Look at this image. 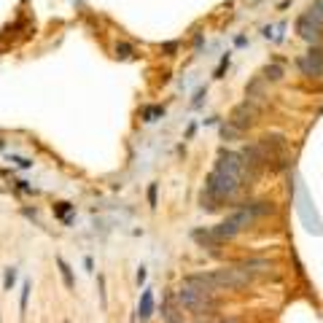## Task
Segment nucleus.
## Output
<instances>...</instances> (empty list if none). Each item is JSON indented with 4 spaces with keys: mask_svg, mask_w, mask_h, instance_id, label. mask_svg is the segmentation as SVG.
I'll list each match as a JSON object with an SVG mask.
<instances>
[{
    "mask_svg": "<svg viewBox=\"0 0 323 323\" xmlns=\"http://www.w3.org/2000/svg\"><path fill=\"white\" fill-rule=\"evenodd\" d=\"M175 296H178V305L183 310H189V313H194V315H213L215 313V296L197 291L189 283H181V288L175 291Z\"/></svg>",
    "mask_w": 323,
    "mask_h": 323,
    "instance_id": "nucleus-1",
    "label": "nucleus"
},
{
    "mask_svg": "<svg viewBox=\"0 0 323 323\" xmlns=\"http://www.w3.org/2000/svg\"><path fill=\"white\" fill-rule=\"evenodd\" d=\"M240 186H242V181L223 175V173H218V170H213V173L208 175V181H205V191H210V194H213L218 202L232 200L237 191H240Z\"/></svg>",
    "mask_w": 323,
    "mask_h": 323,
    "instance_id": "nucleus-2",
    "label": "nucleus"
},
{
    "mask_svg": "<svg viewBox=\"0 0 323 323\" xmlns=\"http://www.w3.org/2000/svg\"><path fill=\"white\" fill-rule=\"evenodd\" d=\"M210 278H213L215 288H229V291H237V288H245L250 280H253V275H248L242 267H223V269H215V272H210Z\"/></svg>",
    "mask_w": 323,
    "mask_h": 323,
    "instance_id": "nucleus-3",
    "label": "nucleus"
},
{
    "mask_svg": "<svg viewBox=\"0 0 323 323\" xmlns=\"http://www.w3.org/2000/svg\"><path fill=\"white\" fill-rule=\"evenodd\" d=\"M296 32H299L305 41H310V43L321 41V38H323V16L315 14V11L310 8L307 14H302L299 19H296Z\"/></svg>",
    "mask_w": 323,
    "mask_h": 323,
    "instance_id": "nucleus-4",
    "label": "nucleus"
},
{
    "mask_svg": "<svg viewBox=\"0 0 323 323\" xmlns=\"http://www.w3.org/2000/svg\"><path fill=\"white\" fill-rule=\"evenodd\" d=\"M215 170L223 175H229V178H237V181H242L245 178V162H242V156L240 154H234V151H218V159H215Z\"/></svg>",
    "mask_w": 323,
    "mask_h": 323,
    "instance_id": "nucleus-5",
    "label": "nucleus"
},
{
    "mask_svg": "<svg viewBox=\"0 0 323 323\" xmlns=\"http://www.w3.org/2000/svg\"><path fill=\"white\" fill-rule=\"evenodd\" d=\"M296 65H299V70L310 78H321L323 76V49L318 46H313V49L307 51L305 57L296 59Z\"/></svg>",
    "mask_w": 323,
    "mask_h": 323,
    "instance_id": "nucleus-6",
    "label": "nucleus"
},
{
    "mask_svg": "<svg viewBox=\"0 0 323 323\" xmlns=\"http://www.w3.org/2000/svg\"><path fill=\"white\" fill-rule=\"evenodd\" d=\"M253 121H256V105L250 103V100L240 103V105L232 110V116H229V124H234L240 132H242V129H248Z\"/></svg>",
    "mask_w": 323,
    "mask_h": 323,
    "instance_id": "nucleus-7",
    "label": "nucleus"
},
{
    "mask_svg": "<svg viewBox=\"0 0 323 323\" xmlns=\"http://www.w3.org/2000/svg\"><path fill=\"white\" fill-rule=\"evenodd\" d=\"M210 232H213L215 242H218V245H221V242H226V240H232V237H237V234H240V232H242V226H240V223H237V221L232 218V215H229L226 221L215 223V226L210 229Z\"/></svg>",
    "mask_w": 323,
    "mask_h": 323,
    "instance_id": "nucleus-8",
    "label": "nucleus"
},
{
    "mask_svg": "<svg viewBox=\"0 0 323 323\" xmlns=\"http://www.w3.org/2000/svg\"><path fill=\"white\" fill-rule=\"evenodd\" d=\"M183 283H189V286H194L197 291H202V294H210V296H215V283L213 278H210V272H194V275H186L183 278Z\"/></svg>",
    "mask_w": 323,
    "mask_h": 323,
    "instance_id": "nucleus-9",
    "label": "nucleus"
},
{
    "mask_svg": "<svg viewBox=\"0 0 323 323\" xmlns=\"http://www.w3.org/2000/svg\"><path fill=\"white\" fill-rule=\"evenodd\" d=\"M178 296L175 294H167L162 302V321L164 323H183V313L178 310Z\"/></svg>",
    "mask_w": 323,
    "mask_h": 323,
    "instance_id": "nucleus-10",
    "label": "nucleus"
},
{
    "mask_svg": "<svg viewBox=\"0 0 323 323\" xmlns=\"http://www.w3.org/2000/svg\"><path fill=\"white\" fill-rule=\"evenodd\" d=\"M151 315H154V291H151V288H146V291H143V296H140V305H137V318L146 323Z\"/></svg>",
    "mask_w": 323,
    "mask_h": 323,
    "instance_id": "nucleus-11",
    "label": "nucleus"
},
{
    "mask_svg": "<svg viewBox=\"0 0 323 323\" xmlns=\"http://www.w3.org/2000/svg\"><path fill=\"white\" fill-rule=\"evenodd\" d=\"M237 267H242L248 275H256V272H269L275 264H272V261H267V259H245V261H240Z\"/></svg>",
    "mask_w": 323,
    "mask_h": 323,
    "instance_id": "nucleus-12",
    "label": "nucleus"
},
{
    "mask_svg": "<svg viewBox=\"0 0 323 323\" xmlns=\"http://www.w3.org/2000/svg\"><path fill=\"white\" fill-rule=\"evenodd\" d=\"M191 237H194V240L200 242L202 248H218V242H215V237H213V232H210V229H194V232H191Z\"/></svg>",
    "mask_w": 323,
    "mask_h": 323,
    "instance_id": "nucleus-13",
    "label": "nucleus"
},
{
    "mask_svg": "<svg viewBox=\"0 0 323 323\" xmlns=\"http://www.w3.org/2000/svg\"><path fill=\"white\" fill-rule=\"evenodd\" d=\"M57 267L59 272H62V280H65V288H76V280H73V272H70L68 261L62 259V256H57Z\"/></svg>",
    "mask_w": 323,
    "mask_h": 323,
    "instance_id": "nucleus-14",
    "label": "nucleus"
},
{
    "mask_svg": "<svg viewBox=\"0 0 323 323\" xmlns=\"http://www.w3.org/2000/svg\"><path fill=\"white\" fill-rule=\"evenodd\" d=\"M200 205H202V210H218L221 202L215 200V197L210 194V191H202V194H200Z\"/></svg>",
    "mask_w": 323,
    "mask_h": 323,
    "instance_id": "nucleus-15",
    "label": "nucleus"
},
{
    "mask_svg": "<svg viewBox=\"0 0 323 323\" xmlns=\"http://www.w3.org/2000/svg\"><path fill=\"white\" fill-rule=\"evenodd\" d=\"M164 116V108L162 105H148V108H143V118L146 121H156V118Z\"/></svg>",
    "mask_w": 323,
    "mask_h": 323,
    "instance_id": "nucleus-16",
    "label": "nucleus"
},
{
    "mask_svg": "<svg viewBox=\"0 0 323 323\" xmlns=\"http://www.w3.org/2000/svg\"><path fill=\"white\" fill-rule=\"evenodd\" d=\"M264 78H267V81H280V78H283V68H280V65H267V68H264Z\"/></svg>",
    "mask_w": 323,
    "mask_h": 323,
    "instance_id": "nucleus-17",
    "label": "nucleus"
},
{
    "mask_svg": "<svg viewBox=\"0 0 323 323\" xmlns=\"http://www.w3.org/2000/svg\"><path fill=\"white\" fill-rule=\"evenodd\" d=\"M116 57L118 59H129L132 57V46L129 43H116Z\"/></svg>",
    "mask_w": 323,
    "mask_h": 323,
    "instance_id": "nucleus-18",
    "label": "nucleus"
},
{
    "mask_svg": "<svg viewBox=\"0 0 323 323\" xmlns=\"http://www.w3.org/2000/svg\"><path fill=\"white\" fill-rule=\"evenodd\" d=\"M14 280H16V269H14V267H8V269H5V278H3V288H5V291H11Z\"/></svg>",
    "mask_w": 323,
    "mask_h": 323,
    "instance_id": "nucleus-19",
    "label": "nucleus"
},
{
    "mask_svg": "<svg viewBox=\"0 0 323 323\" xmlns=\"http://www.w3.org/2000/svg\"><path fill=\"white\" fill-rule=\"evenodd\" d=\"M27 296H30V283L24 280L22 283V296H19V310H22V313L27 310Z\"/></svg>",
    "mask_w": 323,
    "mask_h": 323,
    "instance_id": "nucleus-20",
    "label": "nucleus"
},
{
    "mask_svg": "<svg viewBox=\"0 0 323 323\" xmlns=\"http://www.w3.org/2000/svg\"><path fill=\"white\" fill-rule=\"evenodd\" d=\"M148 205L156 208V183H151V186H148Z\"/></svg>",
    "mask_w": 323,
    "mask_h": 323,
    "instance_id": "nucleus-21",
    "label": "nucleus"
},
{
    "mask_svg": "<svg viewBox=\"0 0 323 323\" xmlns=\"http://www.w3.org/2000/svg\"><path fill=\"white\" fill-rule=\"evenodd\" d=\"M57 213H59V215H62V218H65V221H68V213H70V205H68V202H62V205H59V208H57Z\"/></svg>",
    "mask_w": 323,
    "mask_h": 323,
    "instance_id": "nucleus-22",
    "label": "nucleus"
},
{
    "mask_svg": "<svg viewBox=\"0 0 323 323\" xmlns=\"http://www.w3.org/2000/svg\"><path fill=\"white\" fill-rule=\"evenodd\" d=\"M97 283H100V299H103V307H105V278L103 275L97 278Z\"/></svg>",
    "mask_w": 323,
    "mask_h": 323,
    "instance_id": "nucleus-23",
    "label": "nucleus"
},
{
    "mask_svg": "<svg viewBox=\"0 0 323 323\" xmlns=\"http://www.w3.org/2000/svg\"><path fill=\"white\" fill-rule=\"evenodd\" d=\"M313 11H315V14H321V16H323V0H315V3H313Z\"/></svg>",
    "mask_w": 323,
    "mask_h": 323,
    "instance_id": "nucleus-24",
    "label": "nucleus"
},
{
    "mask_svg": "<svg viewBox=\"0 0 323 323\" xmlns=\"http://www.w3.org/2000/svg\"><path fill=\"white\" fill-rule=\"evenodd\" d=\"M137 283H146V269H143V267L137 269Z\"/></svg>",
    "mask_w": 323,
    "mask_h": 323,
    "instance_id": "nucleus-25",
    "label": "nucleus"
},
{
    "mask_svg": "<svg viewBox=\"0 0 323 323\" xmlns=\"http://www.w3.org/2000/svg\"><path fill=\"white\" fill-rule=\"evenodd\" d=\"M218 323H240V321H237V318H221Z\"/></svg>",
    "mask_w": 323,
    "mask_h": 323,
    "instance_id": "nucleus-26",
    "label": "nucleus"
}]
</instances>
